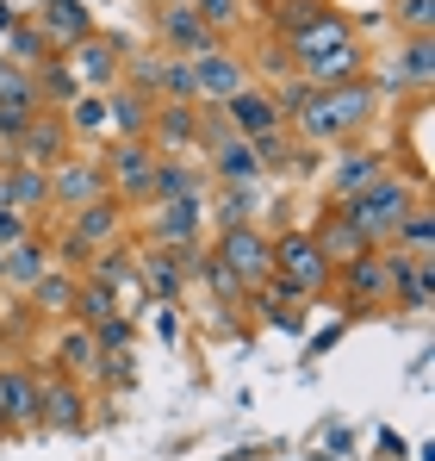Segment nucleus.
I'll list each match as a JSON object with an SVG mask.
<instances>
[{
	"label": "nucleus",
	"mask_w": 435,
	"mask_h": 461,
	"mask_svg": "<svg viewBox=\"0 0 435 461\" xmlns=\"http://www.w3.org/2000/svg\"><path fill=\"white\" fill-rule=\"evenodd\" d=\"M379 119V94H373V81H349V87H317L298 113H292L287 125H298V138L305 144H355L367 125Z\"/></svg>",
	"instance_id": "1"
},
{
	"label": "nucleus",
	"mask_w": 435,
	"mask_h": 461,
	"mask_svg": "<svg viewBox=\"0 0 435 461\" xmlns=\"http://www.w3.org/2000/svg\"><path fill=\"white\" fill-rule=\"evenodd\" d=\"M417 200H423V175L386 168V175H379V181H373L367 194H355V200H349L342 212H349V219H355V225H361L367 237H373V243L386 249V243H392V230H398V219H404V212H411Z\"/></svg>",
	"instance_id": "2"
},
{
	"label": "nucleus",
	"mask_w": 435,
	"mask_h": 461,
	"mask_svg": "<svg viewBox=\"0 0 435 461\" xmlns=\"http://www.w3.org/2000/svg\"><path fill=\"white\" fill-rule=\"evenodd\" d=\"M100 156V168H106V194L125 206V212H138V206H149V187H155V162L162 156L149 150L144 138H112Z\"/></svg>",
	"instance_id": "3"
},
{
	"label": "nucleus",
	"mask_w": 435,
	"mask_h": 461,
	"mask_svg": "<svg viewBox=\"0 0 435 461\" xmlns=\"http://www.w3.org/2000/svg\"><path fill=\"white\" fill-rule=\"evenodd\" d=\"M274 281H287L298 300H324L336 287V268L317 256L305 230H274Z\"/></svg>",
	"instance_id": "4"
},
{
	"label": "nucleus",
	"mask_w": 435,
	"mask_h": 461,
	"mask_svg": "<svg viewBox=\"0 0 435 461\" xmlns=\"http://www.w3.org/2000/svg\"><path fill=\"white\" fill-rule=\"evenodd\" d=\"M93 200H106V168H100V156L93 150H69L57 168H50V212H81V206H93Z\"/></svg>",
	"instance_id": "5"
},
{
	"label": "nucleus",
	"mask_w": 435,
	"mask_h": 461,
	"mask_svg": "<svg viewBox=\"0 0 435 461\" xmlns=\"http://www.w3.org/2000/svg\"><path fill=\"white\" fill-rule=\"evenodd\" d=\"M212 256L243 281V287H262L274 275V237L262 225H236V230H218L212 237Z\"/></svg>",
	"instance_id": "6"
},
{
	"label": "nucleus",
	"mask_w": 435,
	"mask_h": 461,
	"mask_svg": "<svg viewBox=\"0 0 435 461\" xmlns=\"http://www.w3.org/2000/svg\"><path fill=\"white\" fill-rule=\"evenodd\" d=\"M93 399L87 386L69 381V375H38V430H63V437H87V418Z\"/></svg>",
	"instance_id": "7"
},
{
	"label": "nucleus",
	"mask_w": 435,
	"mask_h": 461,
	"mask_svg": "<svg viewBox=\"0 0 435 461\" xmlns=\"http://www.w3.org/2000/svg\"><path fill=\"white\" fill-rule=\"evenodd\" d=\"M155 38H162V50L168 57H206V50H218L224 38H218L212 25L187 6V0H162L155 6Z\"/></svg>",
	"instance_id": "8"
},
{
	"label": "nucleus",
	"mask_w": 435,
	"mask_h": 461,
	"mask_svg": "<svg viewBox=\"0 0 435 461\" xmlns=\"http://www.w3.org/2000/svg\"><path fill=\"white\" fill-rule=\"evenodd\" d=\"M149 249H193V243H206V200H162V206H149Z\"/></svg>",
	"instance_id": "9"
},
{
	"label": "nucleus",
	"mask_w": 435,
	"mask_h": 461,
	"mask_svg": "<svg viewBox=\"0 0 435 461\" xmlns=\"http://www.w3.org/2000/svg\"><path fill=\"white\" fill-rule=\"evenodd\" d=\"M63 63H69V76L81 81V94H112L119 76H125V57H119V44H112L106 32H93V38L69 44Z\"/></svg>",
	"instance_id": "10"
},
{
	"label": "nucleus",
	"mask_w": 435,
	"mask_h": 461,
	"mask_svg": "<svg viewBox=\"0 0 435 461\" xmlns=\"http://www.w3.org/2000/svg\"><path fill=\"white\" fill-rule=\"evenodd\" d=\"M69 150H75V138H69V125H63V113H38V119H25V131L6 144V162H25V168H57Z\"/></svg>",
	"instance_id": "11"
},
{
	"label": "nucleus",
	"mask_w": 435,
	"mask_h": 461,
	"mask_svg": "<svg viewBox=\"0 0 435 461\" xmlns=\"http://www.w3.org/2000/svg\"><path fill=\"white\" fill-rule=\"evenodd\" d=\"M430 76H435V44L430 38H404V50H392L386 57V69H379V81H373V94H430Z\"/></svg>",
	"instance_id": "12"
},
{
	"label": "nucleus",
	"mask_w": 435,
	"mask_h": 461,
	"mask_svg": "<svg viewBox=\"0 0 435 461\" xmlns=\"http://www.w3.org/2000/svg\"><path fill=\"white\" fill-rule=\"evenodd\" d=\"M187 287H193L187 249H138V294L149 306H174Z\"/></svg>",
	"instance_id": "13"
},
{
	"label": "nucleus",
	"mask_w": 435,
	"mask_h": 461,
	"mask_svg": "<svg viewBox=\"0 0 435 461\" xmlns=\"http://www.w3.org/2000/svg\"><path fill=\"white\" fill-rule=\"evenodd\" d=\"M305 237L317 243V256H324L330 268H342V262H355V256H367V249H379V243H373V237H367V230L355 225L342 206H324V212L311 219V230H305Z\"/></svg>",
	"instance_id": "14"
},
{
	"label": "nucleus",
	"mask_w": 435,
	"mask_h": 461,
	"mask_svg": "<svg viewBox=\"0 0 435 461\" xmlns=\"http://www.w3.org/2000/svg\"><path fill=\"white\" fill-rule=\"evenodd\" d=\"M144 144H149L155 156H193V144H200V106H181V100H155Z\"/></svg>",
	"instance_id": "15"
},
{
	"label": "nucleus",
	"mask_w": 435,
	"mask_h": 461,
	"mask_svg": "<svg viewBox=\"0 0 435 461\" xmlns=\"http://www.w3.org/2000/svg\"><path fill=\"white\" fill-rule=\"evenodd\" d=\"M336 281H342V300H349L355 312L392 306V268H386V249H367V256H355V262H342Z\"/></svg>",
	"instance_id": "16"
},
{
	"label": "nucleus",
	"mask_w": 435,
	"mask_h": 461,
	"mask_svg": "<svg viewBox=\"0 0 435 461\" xmlns=\"http://www.w3.org/2000/svg\"><path fill=\"white\" fill-rule=\"evenodd\" d=\"M125 225H131V212H125L112 194L63 219V230H69V237L81 243V249H87V256H93V249H112V243H125Z\"/></svg>",
	"instance_id": "17"
},
{
	"label": "nucleus",
	"mask_w": 435,
	"mask_h": 461,
	"mask_svg": "<svg viewBox=\"0 0 435 461\" xmlns=\"http://www.w3.org/2000/svg\"><path fill=\"white\" fill-rule=\"evenodd\" d=\"M292 76L311 81V87H349V81H361V76H367L361 38H342V44H330V50H317V57L292 63Z\"/></svg>",
	"instance_id": "18"
},
{
	"label": "nucleus",
	"mask_w": 435,
	"mask_h": 461,
	"mask_svg": "<svg viewBox=\"0 0 435 461\" xmlns=\"http://www.w3.org/2000/svg\"><path fill=\"white\" fill-rule=\"evenodd\" d=\"M386 150H367V144H342L336 150V168H330V206H349L355 194H367L379 175H386Z\"/></svg>",
	"instance_id": "19"
},
{
	"label": "nucleus",
	"mask_w": 435,
	"mask_h": 461,
	"mask_svg": "<svg viewBox=\"0 0 435 461\" xmlns=\"http://www.w3.org/2000/svg\"><path fill=\"white\" fill-rule=\"evenodd\" d=\"M193 87H200V106H224L230 94H243L249 87V63L236 57V50H206V57H193Z\"/></svg>",
	"instance_id": "20"
},
{
	"label": "nucleus",
	"mask_w": 435,
	"mask_h": 461,
	"mask_svg": "<svg viewBox=\"0 0 435 461\" xmlns=\"http://www.w3.org/2000/svg\"><path fill=\"white\" fill-rule=\"evenodd\" d=\"M19 430H38V375L6 362L0 368V437H19Z\"/></svg>",
	"instance_id": "21"
},
{
	"label": "nucleus",
	"mask_w": 435,
	"mask_h": 461,
	"mask_svg": "<svg viewBox=\"0 0 435 461\" xmlns=\"http://www.w3.org/2000/svg\"><path fill=\"white\" fill-rule=\"evenodd\" d=\"M218 113H224V125H230L236 138H249V144L287 125V119H280V106H274V94H268V87H255V81H249L243 94H230V100H224Z\"/></svg>",
	"instance_id": "22"
},
{
	"label": "nucleus",
	"mask_w": 435,
	"mask_h": 461,
	"mask_svg": "<svg viewBox=\"0 0 435 461\" xmlns=\"http://www.w3.org/2000/svg\"><path fill=\"white\" fill-rule=\"evenodd\" d=\"M38 32H44V44L63 57L69 44L81 38H93V13H87V0H38V13H25Z\"/></svg>",
	"instance_id": "23"
},
{
	"label": "nucleus",
	"mask_w": 435,
	"mask_h": 461,
	"mask_svg": "<svg viewBox=\"0 0 435 461\" xmlns=\"http://www.w3.org/2000/svg\"><path fill=\"white\" fill-rule=\"evenodd\" d=\"M386 268H392V300L404 312H430L435 300V256H404V249H386Z\"/></svg>",
	"instance_id": "24"
},
{
	"label": "nucleus",
	"mask_w": 435,
	"mask_h": 461,
	"mask_svg": "<svg viewBox=\"0 0 435 461\" xmlns=\"http://www.w3.org/2000/svg\"><path fill=\"white\" fill-rule=\"evenodd\" d=\"M44 268H57V262H50V237H38V230L0 249V287H13V294H31L44 281Z\"/></svg>",
	"instance_id": "25"
},
{
	"label": "nucleus",
	"mask_w": 435,
	"mask_h": 461,
	"mask_svg": "<svg viewBox=\"0 0 435 461\" xmlns=\"http://www.w3.org/2000/svg\"><path fill=\"white\" fill-rule=\"evenodd\" d=\"M206 175H212V187H255L268 168H262V156H255V144L249 138H224V144H212L206 150Z\"/></svg>",
	"instance_id": "26"
},
{
	"label": "nucleus",
	"mask_w": 435,
	"mask_h": 461,
	"mask_svg": "<svg viewBox=\"0 0 435 461\" xmlns=\"http://www.w3.org/2000/svg\"><path fill=\"white\" fill-rule=\"evenodd\" d=\"M206 187H212V175H206L200 156H162V162H155L149 206H162V200H206Z\"/></svg>",
	"instance_id": "27"
},
{
	"label": "nucleus",
	"mask_w": 435,
	"mask_h": 461,
	"mask_svg": "<svg viewBox=\"0 0 435 461\" xmlns=\"http://www.w3.org/2000/svg\"><path fill=\"white\" fill-rule=\"evenodd\" d=\"M342 38H355V19L349 13H336V6H324L311 25H298L292 38H274L280 50H287L292 63H305V57H317V50H330V44H342Z\"/></svg>",
	"instance_id": "28"
},
{
	"label": "nucleus",
	"mask_w": 435,
	"mask_h": 461,
	"mask_svg": "<svg viewBox=\"0 0 435 461\" xmlns=\"http://www.w3.org/2000/svg\"><path fill=\"white\" fill-rule=\"evenodd\" d=\"M6 206L19 219H44L50 212V168H25V162H6Z\"/></svg>",
	"instance_id": "29"
},
{
	"label": "nucleus",
	"mask_w": 435,
	"mask_h": 461,
	"mask_svg": "<svg viewBox=\"0 0 435 461\" xmlns=\"http://www.w3.org/2000/svg\"><path fill=\"white\" fill-rule=\"evenodd\" d=\"M93 368H100V349H93L87 324H69V330L57 337V349H50V368H44V375H69V381L93 386Z\"/></svg>",
	"instance_id": "30"
},
{
	"label": "nucleus",
	"mask_w": 435,
	"mask_h": 461,
	"mask_svg": "<svg viewBox=\"0 0 435 461\" xmlns=\"http://www.w3.org/2000/svg\"><path fill=\"white\" fill-rule=\"evenodd\" d=\"M149 113H155V100H144V94H138V87H125V81L106 94V131H112V138H144V131H149Z\"/></svg>",
	"instance_id": "31"
},
{
	"label": "nucleus",
	"mask_w": 435,
	"mask_h": 461,
	"mask_svg": "<svg viewBox=\"0 0 435 461\" xmlns=\"http://www.w3.org/2000/svg\"><path fill=\"white\" fill-rule=\"evenodd\" d=\"M81 281L119 294V287H138V249L131 243H112V249H93V262L81 268Z\"/></svg>",
	"instance_id": "32"
},
{
	"label": "nucleus",
	"mask_w": 435,
	"mask_h": 461,
	"mask_svg": "<svg viewBox=\"0 0 435 461\" xmlns=\"http://www.w3.org/2000/svg\"><path fill=\"white\" fill-rule=\"evenodd\" d=\"M0 57H6L13 69H38V63H50L57 50H50V44H44V32H38L25 13H19V19H13V32L0 38Z\"/></svg>",
	"instance_id": "33"
},
{
	"label": "nucleus",
	"mask_w": 435,
	"mask_h": 461,
	"mask_svg": "<svg viewBox=\"0 0 435 461\" xmlns=\"http://www.w3.org/2000/svg\"><path fill=\"white\" fill-rule=\"evenodd\" d=\"M75 287H81V275H69V268H44V281L25 294L31 306L44 312V318H63L69 324V312H75Z\"/></svg>",
	"instance_id": "34"
},
{
	"label": "nucleus",
	"mask_w": 435,
	"mask_h": 461,
	"mask_svg": "<svg viewBox=\"0 0 435 461\" xmlns=\"http://www.w3.org/2000/svg\"><path fill=\"white\" fill-rule=\"evenodd\" d=\"M63 125H69L75 144H93V138H106V94H75L69 106H63Z\"/></svg>",
	"instance_id": "35"
},
{
	"label": "nucleus",
	"mask_w": 435,
	"mask_h": 461,
	"mask_svg": "<svg viewBox=\"0 0 435 461\" xmlns=\"http://www.w3.org/2000/svg\"><path fill=\"white\" fill-rule=\"evenodd\" d=\"M430 243H435V212H430V200H417L404 219H398V230H392V243L386 249H404V256H430Z\"/></svg>",
	"instance_id": "36"
},
{
	"label": "nucleus",
	"mask_w": 435,
	"mask_h": 461,
	"mask_svg": "<svg viewBox=\"0 0 435 461\" xmlns=\"http://www.w3.org/2000/svg\"><path fill=\"white\" fill-rule=\"evenodd\" d=\"M0 113H19V119L44 113V94H38V76L31 69H6L0 76Z\"/></svg>",
	"instance_id": "37"
},
{
	"label": "nucleus",
	"mask_w": 435,
	"mask_h": 461,
	"mask_svg": "<svg viewBox=\"0 0 435 461\" xmlns=\"http://www.w3.org/2000/svg\"><path fill=\"white\" fill-rule=\"evenodd\" d=\"M212 230H236L255 225V187H218V206H206Z\"/></svg>",
	"instance_id": "38"
},
{
	"label": "nucleus",
	"mask_w": 435,
	"mask_h": 461,
	"mask_svg": "<svg viewBox=\"0 0 435 461\" xmlns=\"http://www.w3.org/2000/svg\"><path fill=\"white\" fill-rule=\"evenodd\" d=\"M31 76H38V94H44V113H63V106H69L75 94H81V81L69 76V63H63V57H50V63H38Z\"/></svg>",
	"instance_id": "39"
},
{
	"label": "nucleus",
	"mask_w": 435,
	"mask_h": 461,
	"mask_svg": "<svg viewBox=\"0 0 435 461\" xmlns=\"http://www.w3.org/2000/svg\"><path fill=\"white\" fill-rule=\"evenodd\" d=\"M155 100L200 106V87H193V57H168V50H162V81H155Z\"/></svg>",
	"instance_id": "40"
},
{
	"label": "nucleus",
	"mask_w": 435,
	"mask_h": 461,
	"mask_svg": "<svg viewBox=\"0 0 435 461\" xmlns=\"http://www.w3.org/2000/svg\"><path fill=\"white\" fill-rule=\"evenodd\" d=\"M200 281L212 287V306H218V312H236V306H249V287H243V281H236V275H230L224 262H218L212 249H206V268H200Z\"/></svg>",
	"instance_id": "41"
},
{
	"label": "nucleus",
	"mask_w": 435,
	"mask_h": 461,
	"mask_svg": "<svg viewBox=\"0 0 435 461\" xmlns=\"http://www.w3.org/2000/svg\"><path fill=\"white\" fill-rule=\"evenodd\" d=\"M268 6V25H274V38H292L298 25H311L330 0H262Z\"/></svg>",
	"instance_id": "42"
},
{
	"label": "nucleus",
	"mask_w": 435,
	"mask_h": 461,
	"mask_svg": "<svg viewBox=\"0 0 435 461\" xmlns=\"http://www.w3.org/2000/svg\"><path fill=\"white\" fill-rule=\"evenodd\" d=\"M87 337H93V349H100V356H119V349H131V337H138V318H131V312H112V318L87 324Z\"/></svg>",
	"instance_id": "43"
},
{
	"label": "nucleus",
	"mask_w": 435,
	"mask_h": 461,
	"mask_svg": "<svg viewBox=\"0 0 435 461\" xmlns=\"http://www.w3.org/2000/svg\"><path fill=\"white\" fill-rule=\"evenodd\" d=\"M112 312H119V294H106V287L81 281V287H75V312H69V324H100V318H112Z\"/></svg>",
	"instance_id": "44"
},
{
	"label": "nucleus",
	"mask_w": 435,
	"mask_h": 461,
	"mask_svg": "<svg viewBox=\"0 0 435 461\" xmlns=\"http://www.w3.org/2000/svg\"><path fill=\"white\" fill-rule=\"evenodd\" d=\"M430 19H435V0H392V25L404 38H430Z\"/></svg>",
	"instance_id": "45"
},
{
	"label": "nucleus",
	"mask_w": 435,
	"mask_h": 461,
	"mask_svg": "<svg viewBox=\"0 0 435 461\" xmlns=\"http://www.w3.org/2000/svg\"><path fill=\"white\" fill-rule=\"evenodd\" d=\"M93 386L131 393V386H138V368H131V349H119V356H100V368H93Z\"/></svg>",
	"instance_id": "46"
},
{
	"label": "nucleus",
	"mask_w": 435,
	"mask_h": 461,
	"mask_svg": "<svg viewBox=\"0 0 435 461\" xmlns=\"http://www.w3.org/2000/svg\"><path fill=\"white\" fill-rule=\"evenodd\" d=\"M187 6H193V13H200V19L212 25L218 38H224V32H230V25L243 19V0H187Z\"/></svg>",
	"instance_id": "47"
},
{
	"label": "nucleus",
	"mask_w": 435,
	"mask_h": 461,
	"mask_svg": "<svg viewBox=\"0 0 435 461\" xmlns=\"http://www.w3.org/2000/svg\"><path fill=\"white\" fill-rule=\"evenodd\" d=\"M31 219H19V212H13V206H0V249H6V243H19V237H31Z\"/></svg>",
	"instance_id": "48"
},
{
	"label": "nucleus",
	"mask_w": 435,
	"mask_h": 461,
	"mask_svg": "<svg viewBox=\"0 0 435 461\" xmlns=\"http://www.w3.org/2000/svg\"><path fill=\"white\" fill-rule=\"evenodd\" d=\"M155 337L162 343H181V312L174 306H155Z\"/></svg>",
	"instance_id": "49"
},
{
	"label": "nucleus",
	"mask_w": 435,
	"mask_h": 461,
	"mask_svg": "<svg viewBox=\"0 0 435 461\" xmlns=\"http://www.w3.org/2000/svg\"><path fill=\"white\" fill-rule=\"evenodd\" d=\"M349 449H355L349 424H330V430H324V456H349Z\"/></svg>",
	"instance_id": "50"
},
{
	"label": "nucleus",
	"mask_w": 435,
	"mask_h": 461,
	"mask_svg": "<svg viewBox=\"0 0 435 461\" xmlns=\"http://www.w3.org/2000/svg\"><path fill=\"white\" fill-rule=\"evenodd\" d=\"M336 343H342V324H330V330H317V337H311V362H317V356H330Z\"/></svg>",
	"instance_id": "51"
},
{
	"label": "nucleus",
	"mask_w": 435,
	"mask_h": 461,
	"mask_svg": "<svg viewBox=\"0 0 435 461\" xmlns=\"http://www.w3.org/2000/svg\"><path fill=\"white\" fill-rule=\"evenodd\" d=\"M373 443H379V456H392V461L404 456V443H398V437H392V430H379V437H373Z\"/></svg>",
	"instance_id": "52"
},
{
	"label": "nucleus",
	"mask_w": 435,
	"mask_h": 461,
	"mask_svg": "<svg viewBox=\"0 0 435 461\" xmlns=\"http://www.w3.org/2000/svg\"><path fill=\"white\" fill-rule=\"evenodd\" d=\"M13 19H19V6H13V0H0V38L13 32Z\"/></svg>",
	"instance_id": "53"
},
{
	"label": "nucleus",
	"mask_w": 435,
	"mask_h": 461,
	"mask_svg": "<svg viewBox=\"0 0 435 461\" xmlns=\"http://www.w3.org/2000/svg\"><path fill=\"white\" fill-rule=\"evenodd\" d=\"M6 69H13V63H6V57H0V76H6Z\"/></svg>",
	"instance_id": "54"
},
{
	"label": "nucleus",
	"mask_w": 435,
	"mask_h": 461,
	"mask_svg": "<svg viewBox=\"0 0 435 461\" xmlns=\"http://www.w3.org/2000/svg\"><path fill=\"white\" fill-rule=\"evenodd\" d=\"M0 168H6V144H0Z\"/></svg>",
	"instance_id": "55"
}]
</instances>
